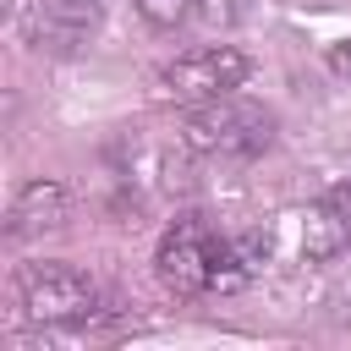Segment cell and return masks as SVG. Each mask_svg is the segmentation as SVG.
I'll return each mask as SVG.
<instances>
[{"label": "cell", "mask_w": 351, "mask_h": 351, "mask_svg": "<svg viewBox=\"0 0 351 351\" xmlns=\"http://www.w3.org/2000/svg\"><path fill=\"white\" fill-rule=\"evenodd\" d=\"M55 225H66V186L38 176V181H27V186L16 192L11 214H5V236H11V241H27V236H44V230H55Z\"/></svg>", "instance_id": "obj_6"}, {"label": "cell", "mask_w": 351, "mask_h": 351, "mask_svg": "<svg viewBox=\"0 0 351 351\" xmlns=\"http://www.w3.org/2000/svg\"><path fill=\"white\" fill-rule=\"evenodd\" d=\"M329 192H335V197H340V203H346V208H351V176H346V181H335V186H329Z\"/></svg>", "instance_id": "obj_11"}, {"label": "cell", "mask_w": 351, "mask_h": 351, "mask_svg": "<svg viewBox=\"0 0 351 351\" xmlns=\"http://www.w3.org/2000/svg\"><path fill=\"white\" fill-rule=\"evenodd\" d=\"M252 77V60L236 49V44H203V49H186L165 66V88L170 99L181 104H208V99H225L236 93L241 82Z\"/></svg>", "instance_id": "obj_4"}, {"label": "cell", "mask_w": 351, "mask_h": 351, "mask_svg": "<svg viewBox=\"0 0 351 351\" xmlns=\"http://www.w3.org/2000/svg\"><path fill=\"white\" fill-rule=\"evenodd\" d=\"M16 296L33 324H82L99 313V285L71 263H27L16 274Z\"/></svg>", "instance_id": "obj_2"}, {"label": "cell", "mask_w": 351, "mask_h": 351, "mask_svg": "<svg viewBox=\"0 0 351 351\" xmlns=\"http://www.w3.org/2000/svg\"><path fill=\"white\" fill-rule=\"evenodd\" d=\"M104 22V0H33L27 38L44 55H77Z\"/></svg>", "instance_id": "obj_5"}, {"label": "cell", "mask_w": 351, "mask_h": 351, "mask_svg": "<svg viewBox=\"0 0 351 351\" xmlns=\"http://www.w3.org/2000/svg\"><path fill=\"white\" fill-rule=\"evenodd\" d=\"M214 263H219V236L203 225V219H176L159 247H154V269H159V285L181 302L214 291Z\"/></svg>", "instance_id": "obj_3"}, {"label": "cell", "mask_w": 351, "mask_h": 351, "mask_svg": "<svg viewBox=\"0 0 351 351\" xmlns=\"http://www.w3.org/2000/svg\"><path fill=\"white\" fill-rule=\"evenodd\" d=\"M324 66L340 77V82H351V38H340V44H329L324 49Z\"/></svg>", "instance_id": "obj_10"}, {"label": "cell", "mask_w": 351, "mask_h": 351, "mask_svg": "<svg viewBox=\"0 0 351 351\" xmlns=\"http://www.w3.org/2000/svg\"><path fill=\"white\" fill-rule=\"evenodd\" d=\"M132 5L154 33H176V27H186L197 16V0H132Z\"/></svg>", "instance_id": "obj_9"}, {"label": "cell", "mask_w": 351, "mask_h": 351, "mask_svg": "<svg viewBox=\"0 0 351 351\" xmlns=\"http://www.w3.org/2000/svg\"><path fill=\"white\" fill-rule=\"evenodd\" d=\"M269 263V230H241L230 241H219V263H214V291H241L258 269Z\"/></svg>", "instance_id": "obj_8"}, {"label": "cell", "mask_w": 351, "mask_h": 351, "mask_svg": "<svg viewBox=\"0 0 351 351\" xmlns=\"http://www.w3.org/2000/svg\"><path fill=\"white\" fill-rule=\"evenodd\" d=\"M186 148L197 154H214V159H252L274 143V115L252 99H208V104H192L186 110V126H181Z\"/></svg>", "instance_id": "obj_1"}, {"label": "cell", "mask_w": 351, "mask_h": 351, "mask_svg": "<svg viewBox=\"0 0 351 351\" xmlns=\"http://www.w3.org/2000/svg\"><path fill=\"white\" fill-rule=\"evenodd\" d=\"M346 247H351V208H346L335 192L313 197V203L302 208V252H307L313 263H329V258H340Z\"/></svg>", "instance_id": "obj_7"}]
</instances>
